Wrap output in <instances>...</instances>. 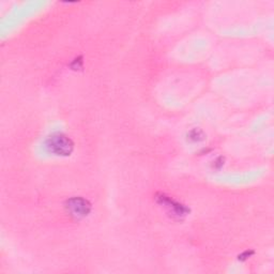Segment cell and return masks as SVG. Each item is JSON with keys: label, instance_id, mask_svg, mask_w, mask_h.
I'll use <instances>...</instances> for the list:
<instances>
[{"label": "cell", "instance_id": "obj_1", "mask_svg": "<svg viewBox=\"0 0 274 274\" xmlns=\"http://www.w3.org/2000/svg\"><path fill=\"white\" fill-rule=\"evenodd\" d=\"M51 147L58 155H68L72 149V145L70 144V140L65 138L64 136L53 137Z\"/></svg>", "mask_w": 274, "mask_h": 274}]
</instances>
